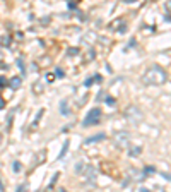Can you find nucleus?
<instances>
[{
  "instance_id": "13",
  "label": "nucleus",
  "mask_w": 171,
  "mask_h": 192,
  "mask_svg": "<svg viewBox=\"0 0 171 192\" xmlns=\"http://www.w3.org/2000/svg\"><path fill=\"white\" fill-rule=\"evenodd\" d=\"M0 142H2V134H0Z\"/></svg>"
},
{
  "instance_id": "9",
  "label": "nucleus",
  "mask_w": 171,
  "mask_h": 192,
  "mask_svg": "<svg viewBox=\"0 0 171 192\" xmlns=\"http://www.w3.org/2000/svg\"><path fill=\"white\" fill-rule=\"evenodd\" d=\"M4 106H5V100H4V96L0 94V110L4 108Z\"/></svg>"
},
{
  "instance_id": "8",
  "label": "nucleus",
  "mask_w": 171,
  "mask_h": 192,
  "mask_svg": "<svg viewBox=\"0 0 171 192\" xmlns=\"http://www.w3.org/2000/svg\"><path fill=\"white\" fill-rule=\"evenodd\" d=\"M21 168H22L21 163H19V161H14V172H16V173H17V172H21Z\"/></svg>"
},
{
  "instance_id": "10",
  "label": "nucleus",
  "mask_w": 171,
  "mask_h": 192,
  "mask_svg": "<svg viewBox=\"0 0 171 192\" xmlns=\"http://www.w3.org/2000/svg\"><path fill=\"white\" fill-rule=\"evenodd\" d=\"M26 189H27V183H24L22 187H17V192H26Z\"/></svg>"
},
{
  "instance_id": "1",
  "label": "nucleus",
  "mask_w": 171,
  "mask_h": 192,
  "mask_svg": "<svg viewBox=\"0 0 171 192\" xmlns=\"http://www.w3.org/2000/svg\"><path fill=\"white\" fill-rule=\"evenodd\" d=\"M168 81V74L166 70L162 69L161 65H151L149 69L144 72V76H142V83L145 84V86H162V84Z\"/></svg>"
},
{
  "instance_id": "4",
  "label": "nucleus",
  "mask_w": 171,
  "mask_h": 192,
  "mask_svg": "<svg viewBox=\"0 0 171 192\" xmlns=\"http://www.w3.org/2000/svg\"><path fill=\"white\" fill-rule=\"evenodd\" d=\"M125 115H127V118L132 124H137V122H140V120H142V112L137 108V106H130V108L127 110V113H125Z\"/></svg>"
},
{
  "instance_id": "7",
  "label": "nucleus",
  "mask_w": 171,
  "mask_h": 192,
  "mask_svg": "<svg viewBox=\"0 0 171 192\" xmlns=\"http://www.w3.org/2000/svg\"><path fill=\"white\" fill-rule=\"evenodd\" d=\"M140 146H135V148H132V146H130V148H128V154H132V156H139V154H140Z\"/></svg>"
},
{
  "instance_id": "11",
  "label": "nucleus",
  "mask_w": 171,
  "mask_h": 192,
  "mask_svg": "<svg viewBox=\"0 0 171 192\" xmlns=\"http://www.w3.org/2000/svg\"><path fill=\"white\" fill-rule=\"evenodd\" d=\"M56 76H58V77H64V70H62V69H56Z\"/></svg>"
},
{
  "instance_id": "12",
  "label": "nucleus",
  "mask_w": 171,
  "mask_h": 192,
  "mask_svg": "<svg viewBox=\"0 0 171 192\" xmlns=\"http://www.w3.org/2000/svg\"><path fill=\"white\" fill-rule=\"evenodd\" d=\"M5 83H7V81H5V77H0V86H7Z\"/></svg>"
},
{
  "instance_id": "6",
  "label": "nucleus",
  "mask_w": 171,
  "mask_h": 192,
  "mask_svg": "<svg viewBox=\"0 0 171 192\" xmlns=\"http://www.w3.org/2000/svg\"><path fill=\"white\" fill-rule=\"evenodd\" d=\"M21 83H22V79L19 77V76H16V77H12L9 81V86L12 87V89H19V87H21Z\"/></svg>"
},
{
  "instance_id": "5",
  "label": "nucleus",
  "mask_w": 171,
  "mask_h": 192,
  "mask_svg": "<svg viewBox=\"0 0 171 192\" xmlns=\"http://www.w3.org/2000/svg\"><path fill=\"white\" fill-rule=\"evenodd\" d=\"M104 137H106V135L103 134H96V135H91V137H87V139L84 141V144L86 146H89V144H93V142H98V141H101V139H104Z\"/></svg>"
},
{
  "instance_id": "2",
  "label": "nucleus",
  "mask_w": 171,
  "mask_h": 192,
  "mask_svg": "<svg viewBox=\"0 0 171 192\" xmlns=\"http://www.w3.org/2000/svg\"><path fill=\"white\" fill-rule=\"evenodd\" d=\"M101 117H103V112L99 108H93L89 113L86 115L84 122H82V127H93V125H98L101 122Z\"/></svg>"
},
{
  "instance_id": "3",
  "label": "nucleus",
  "mask_w": 171,
  "mask_h": 192,
  "mask_svg": "<svg viewBox=\"0 0 171 192\" xmlns=\"http://www.w3.org/2000/svg\"><path fill=\"white\" fill-rule=\"evenodd\" d=\"M115 144L120 149H128L132 146V137H130L128 132L122 131V132H118V134H115Z\"/></svg>"
}]
</instances>
